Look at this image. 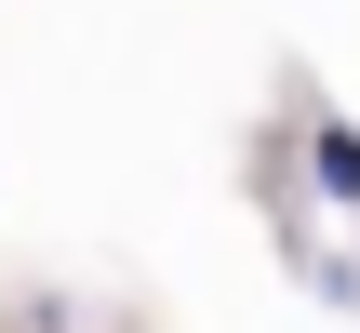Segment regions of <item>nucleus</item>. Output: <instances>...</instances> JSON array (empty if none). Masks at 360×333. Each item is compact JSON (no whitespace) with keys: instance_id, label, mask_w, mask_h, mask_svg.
<instances>
[{"instance_id":"nucleus-1","label":"nucleus","mask_w":360,"mask_h":333,"mask_svg":"<svg viewBox=\"0 0 360 333\" xmlns=\"http://www.w3.org/2000/svg\"><path fill=\"white\" fill-rule=\"evenodd\" d=\"M307 174H321V200H347V214H360V133H347V120L307 133Z\"/></svg>"}]
</instances>
